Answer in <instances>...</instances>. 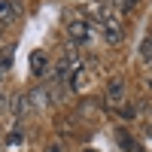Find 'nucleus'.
<instances>
[{
	"instance_id": "nucleus-1",
	"label": "nucleus",
	"mask_w": 152,
	"mask_h": 152,
	"mask_svg": "<svg viewBox=\"0 0 152 152\" xmlns=\"http://www.w3.org/2000/svg\"><path fill=\"white\" fill-rule=\"evenodd\" d=\"M67 37L73 43H88V40H91V24H88L85 18H73L67 24Z\"/></svg>"
},
{
	"instance_id": "nucleus-2",
	"label": "nucleus",
	"mask_w": 152,
	"mask_h": 152,
	"mask_svg": "<svg viewBox=\"0 0 152 152\" xmlns=\"http://www.w3.org/2000/svg\"><path fill=\"white\" fill-rule=\"evenodd\" d=\"M104 37H107V43H122V24L116 18L104 21Z\"/></svg>"
},
{
	"instance_id": "nucleus-3",
	"label": "nucleus",
	"mask_w": 152,
	"mask_h": 152,
	"mask_svg": "<svg viewBox=\"0 0 152 152\" xmlns=\"http://www.w3.org/2000/svg\"><path fill=\"white\" fill-rule=\"evenodd\" d=\"M15 15H18L15 3H12V0H0V24H6V21H15Z\"/></svg>"
},
{
	"instance_id": "nucleus-4",
	"label": "nucleus",
	"mask_w": 152,
	"mask_h": 152,
	"mask_svg": "<svg viewBox=\"0 0 152 152\" xmlns=\"http://www.w3.org/2000/svg\"><path fill=\"white\" fill-rule=\"evenodd\" d=\"M46 67H49L46 52H31V70L34 73H46Z\"/></svg>"
},
{
	"instance_id": "nucleus-5",
	"label": "nucleus",
	"mask_w": 152,
	"mask_h": 152,
	"mask_svg": "<svg viewBox=\"0 0 152 152\" xmlns=\"http://www.w3.org/2000/svg\"><path fill=\"white\" fill-rule=\"evenodd\" d=\"M107 94H110L113 100H122V94H125V82H122V79H113V82L107 85Z\"/></svg>"
},
{
	"instance_id": "nucleus-6",
	"label": "nucleus",
	"mask_w": 152,
	"mask_h": 152,
	"mask_svg": "<svg viewBox=\"0 0 152 152\" xmlns=\"http://www.w3.org/2000/svg\"><path fill=\"white\" fill-rule=\"evenodd\" d=\"M12 55H15V46H3V52H0V67H9L12 64Z\"/></svg>"
},
{
	"instance_id": "nucleus-7",
	"label": "nucleus",
	"mask_w": 152,
	"mask_h": 152,
	"mask_svg": "<svg viewBox=\"0 0 152 152\" xmlns=\"http://www.w3.org/2000/svg\"><path fill=\"white\" fill-rule=\"evenodd\" d=\"M12 110H15L18 116H21V113H28V97H24V94H18L15 100H12Z\"/></svg>"
},
{
	"instance_id": "nucleus-8",
	"label": "nucleus",
	"mask_w": 152,
	"mask_h": 152,
	"mask_svg": "<svg viewBox=\"0 0 152 152\" xmlns=\"http://www.w3.org/2000/svg\"><path fill=\"white\" fill-rule=\"evenodd\" d=\"M140 52H143V58H146V61H152V43H149V40L143 43V49H140Z\"/></svg>"
},
{
	"instance_id": "nucleus-9",
	"label": "nucleus",
	"mask_w": 152,
	"mask_h": 152,
	"mask_svg": "<svg viewBox=\"0 0 152 152\" xmlns=\"http://www.w3.org/2000/svg\"><path fill=\"white\" fill-rule=\"evenodd\" d=\"M122 6H125V12H134V0H122Z\"/></svg>"
},
{
	"instance_id": "nucleus-10",
	"label": "nucleus",
	"mask_w": 152,
	"mask_h": 152,
	"mask_svg": "<svg viewBox=\"0 0 152 152\" xmlns=\"http://www.w3.org/2000/svg\"><path fill=\"white\" fill-rule=\"evenodd\" d=\"M3 73H6V70H3V67H0V82H3Z\"/></svg>"
},
{
	"instance_id": "nucleus-11",
	"label": "nucleus",
	"mask_w": 152,
	"mask_h": 152,
	"mask_svg": "<svg viewBox=\"0 0 152 152\" xmlns=\"http://www.w3.org/2000/svg\"><path fill=\"white\" fill-rule=\"evenodd\" d=\"M0 34H3V24H0Z\"/></svg>"
},
{
	"instance_id": "nucleus-12",
	"label": "nucleus",
	"mask_w": 152,
	"mask_h": 152,
	"mask_svg": "<svg viewBox=\"0 0 152 152\" xmlns=\"http://www.w3.org/2000/svg\"><path fill=\"white\" fill-rule=\"evenodd\" d=\"M149 88H152V79H149Z\"/></svg>"
},
{
	"instance_id": "nucleus-13",
	"label": "nucleus",
	"mask_w": 152,
	"mask_h": 152,
	"mask_svg": "<svg viewBox=\"0 0 152 152\" xmlns=\"http://www.w3.org/2000/svg\"><path fill=\"white\" fill-rule=\"evenodd\" d=\"M149 113H152V107H149Z\"/></svg>"
},
{
	"instance_id": "nucleus-14",
	"label": "nucleus",
	"mask_w": 152,
	"mask_h": 152,
	"mask_svg": "<svg viewBox=\"0 0 152 152\" xmlns=\"http://www.w3.org/2000/svg\"><path fill=\"white\" fill-rule=\"evenodd\" d=\"M149 43H152V40H149Z\"/></svg>"
}]
</instances>
